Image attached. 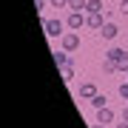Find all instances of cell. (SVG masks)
I'll return each instance as SVG.
<instances>
[{
  "mask_svg": "<svg viewBox=\"0 0 128 128\" xmlns=\"http://www.w3.org/2000/svg\"><path fill=\"white\" fill-rule=\"evenodd\" d=\"M37 23L43 26V32H46V37H63L66 32H63V20H46V17H40V14H37Z\"/></svg>",
  "mask_w": 128,
  "mask_h": 128,
  "instance_id": "obj_1",
  "label": "cell"
},
{
  "mask_svg": "<svg viewBox=\"0 0 128 128\" xmlns=\"http://www.w3.org/2000/svg\"><path fill=\"white\" fill-rule=\"evenodd\" d=\"M60 48L68 51V54L77 51V48H80V34H77V32H66L63 37H60Z\"/></svg>",
  "mask_w": 128,
  "mask_h": 128,
  "instance_id": "obj_2",
  "label": "cell"
},
{
  "mask_svg": "<svg viewBox=\"0 0 128 128\" xmlns=\"http://www.w3.org/2000/svg\"><path fill=\"white\" fill-rule=\"evenodd\" d=\"M66 26H68L71 32H80V28L86 26V12H71L68 17H66Z\"/></svg>",
  "mask_w": 128,
  "mask_h": 128,
  "instance_id": "obj_3",
  "label": "cell"
},
{
  "mask_svg": "<svg viewBox=\"0 0 128 128\" xmlns=\"http://www.w3.org/2000/svg\"><path fill=\"white\" fill-rule=\"evenodd\" d=\"M105 26V14L97 12V14H86V28H94V32H100Z\"/></svg>",
  "mask_w": 128,
  "mask_h": 128,
  "instance_id": "obj_4",
  "label": "cell"
},
{
  "mask_svg": "<svg viewBox=\"0 0 128 128\" xmlns=\"http://www.w3.org/2000/svg\"><path fill=\"white\" fill-rule=\"evenodd\" d=\"M114 108H108V105H105V108H97V122H102V125H108V122H114Z\"/></svg>",
  "mask_w": 128,
  "mask_h": 128,
  "instance_id": "obj_5",
  "label": "cell"
},
{
  "mask_svg": "<svg viewBox=\"0 0 128 128\" xmlns=\"http://www.w3.org/2000/svg\"><path fill=\"white\" fill-rule=\"evenodd\" d=\"M97 94H100V91H97L94 82H82V86H80V97H82V100H94Z\"/></svg>",
  "mask_w": 128,
  "mask_h": 128,
  "instance_id": "obj_6",
  "label": "cell"
},
{
  "mask_svg": "<svg viewBox=\"0 0 128 128\" xmlns=\"http://www.w3.org/2000/svg\"><path fill=\"white\" fill-rule=\"evenodd\" d=\"M100 34L105 37V40H114V37L120 34V28H117V23H111V20H105V26L100 28Z\"/></svg>",
  "mask_w": 128,
  "mask_h": 128,
  "instance_id": "obj_7",
  "label": "cell"
},
{
  "mask_svg": "<svg viewBox=\"0 0 128 128\" xmlns=\"http://www.w3.org/2000/svg\"><path fill=\"white\" fill-rule=\"evenodd\" d=\"M54 63H57V68L68 66V63H71V60H68V51H54Z\"/></svg>",
  "mask_w": 128,
  "mask_h": 128,
  "instance_id": "obj_8",
  "label": "cell"
},
{
  "mask_svg": "<svg viewBox=\"0 0 128 128\" xmlns=\"http://www.w3.org/2000/svg\"><path fill=\"white\" fill-rule=\"evenodd\" d=\"M60 77H63V82H71V80H74V66H71V63L63 66V68H60Z\"/></svg>",
  "mask_w": 128,
  "mask_h": 128,
  "instance_id": "obj_9",
  "label": "cell"
},
{
  "mask_svg": "<svg viewBox=\"0 0 128 128\" xmlns=\"http://www.w3.org/2000/svg\"><path fill=\"white\" fill-rule=\"evenodd\" d=\"M68 9L71 12H86L88 9V0H68Z\"/></svg>",
  "mask_w": 128,
  "mask_h": 128,
  "instance_id": "obj_10",
  "label": "cell"
},
{
  "mask_svg": "<svg viewBox=\"0 0 128 128\" xmlns=\"http://www.w3.org/2000/svg\"><path fill=\"white\" fill-rule=\"evenodd\" d=\"M105 6H102V0H88V9H86V14H97V12H102Z\"/></svg>",
  "mask_w": 128,
  "mask_h": 128,
  "instance_id": "obj_11",
  "label": "cell"
},
{
  "mask_svg": "<svg viewBox=\"0 0 128 128\" xmlns=\"http://www.w3.org/2000/svg\"><path fill=\"white\" fill-rule=\"evenodd\" d=\"M114 71H120V68H117V63L105 57V60H102V74H114Z\"/></svg>",
  "mask_w": 128,
  "mask_h": 128,
  "instance_id": "obj_12",
  "label": "cell"
},
{
  "mask_svg": "<svg viewBox=\"0 0 128 128\" xmlns=\"http://www.w3.org/2000/svg\"><path fill=\"white\" fill-rule=\"evenodd\" d=\"M122 54H125L122 48H108V51H105V57H108V60H114V63H120V57H122Z\"/></svg>",
  "mask_w": 128,
  "mask_h": 128,
  "instance_id": "obj_13",
  "label": "cell"
},
{
  "mask_svg": "<svg viewBox=\"0 0 128 128\" xmlns=\"http://www.w3.org/2000/svg\"><path fill=\"white\" fill-rule=\"evenodd\" d=\"M91 105H94V108H105V105H108V97H105V94H97L94 100H91Z\"/></svg>",
  "mask_w": 128,
  "mask_h": 128,
  "instance_id": "obj_14",
  "label": "cell"
},
{
  "mask_svg": "<svg viewBox=\"0 0 128 128\" xmlns=\"http://www.w3.org/2000/svg\"><path fill=\"white\" fill-rule=\"evenodd\" d=\"M117 68L128 74V51H125V54H122V57H120V63H117Z\"/></svg>",
  "mask_w": 128,
  "mask_h": 128,
  "instance_id": "obj_15",
  "label": "cell"
},
{
  "mask_svg": "<svg viewBox=\"0 0 128 128\" xmlns=\"http://www.w3.org/2000/svg\"><path fill=\"white\" fill-rule=\"evenodd\" d=\"M54 9H68V0H48Z\"/></svg>",
  "mask_w": 128,
  "mask_h": 128,
  "instance_id": "obj_16",
  "label": "cell"
},
{
  "mask_svg": "<svg viewBox=\"0 0 128 128\" xmlns=\"http://www.w3.org/2000/svg\"><path fill=\"white\" fill-rule=\"evenodd\" d=\"M120 97L128 102V82H122V86H120Z\"/></svg>",
  "mask_w": 128,
  "mask_h": 128,
  "instance_id": "obj_17",
  "label": "cell"
},
{
  "mask_svg": "<svg viewBox=\"0 0 128 128\" xmlns=\"http://www.w3.org/2000/svg\"><path fill=\"white\" fill-rule=\"evenodd\" d=\"M34 9H37V14H40L43 9H46V0H34Z\"/></svg>",
  "mask_w": 128,
  "mask_h": 128,
  "instance_id": "obj_18",
  "label": "cell"
},
{
  "mask_svg": "<svg viewBox=\"0 0 128 128\" xmlns=\"http://www.w3.org/2000/svg\"><path fill=\"white\" fill-rule=\"evenodd\" d=\"M120 12H122L125 17H128V0H122V3H120Z\"/></svg>",
  "mask_w": 128,
  "mask_h": 128,
  "instance_id": "obj_19",
  "label": "cell"
},
{
  "mask_svg": "<svg viewBox=\"0 0 128 128\" xmlns=\"http://www.w3.org/2000/svg\"><path fill=\"white\" fill-rule=\"evenodd\" d=\"M122 120L128 122V102H125V108H122Z\"/></svg>",
  "mask_w": 128,
  "mask_h": 128,
  "instance_id": "obj_20",
  "label": "cell"
},
{
  "mask_svg": "<svg viewBox=\"0 0 128 128\" xmlns=\"http://www.w3.org/2000/svg\"><path fill=\"white\" fill-rule=\"evenodd\" d=\"M117 128H128V122H125V120H122V122H117Z\"/></svg>",
  "mask_w": 128,
  "mask_h": 128,
  "instance_id": "obj_21",
  "label": "cell"
},
{
  "mask_svg": "<svg viewBox=\"0 0 128 128\" xmlns=\"http://www.w3.org/2000/svg\"><path fill=\"white\" fill-rule=\"evenodd\" d=\"M91 128H105V125H102V122H94V125H91Z\"/></svg>",
  "mask_w": 128,
  "mask_h": 128,
  "instance_id": "obj_22",
  "label": "cell"
}]
</instances>
